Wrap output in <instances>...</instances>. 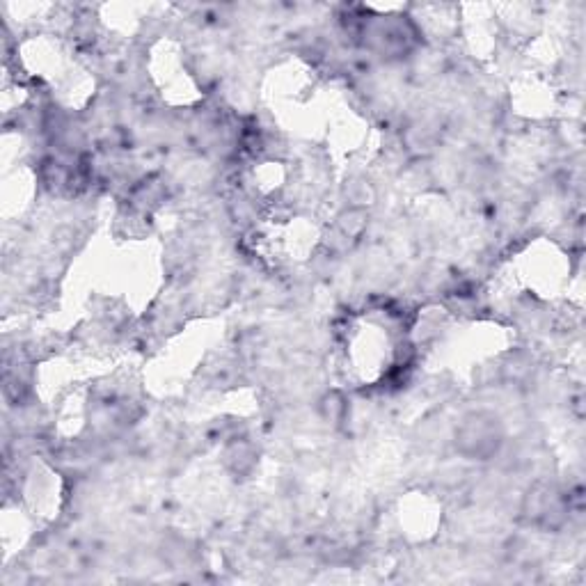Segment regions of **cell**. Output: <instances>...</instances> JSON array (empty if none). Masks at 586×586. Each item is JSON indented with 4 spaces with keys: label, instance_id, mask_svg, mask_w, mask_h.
<instances>
[{
    "label": "cell",
    "instance_id": "cell-1",
    "mask_svg": "<svg viewBox=\"0 0 586 586\" xmlns=\"http://www.w3.org/2000/svg\"><path fill=\"white\" fill-rule=\"evenodd\" d=\"M461 442L465 445V451H470V454L479 458H486L488 454L497 451L500 433H497L493 419H486L483 415H472V419H467V424L461 429Z\"/></svg>",
    "mask_w": 586,
    "mask_h": 586
}]
</instances>
